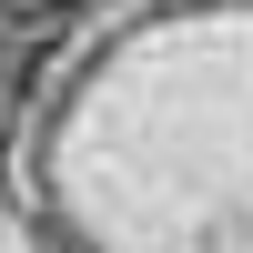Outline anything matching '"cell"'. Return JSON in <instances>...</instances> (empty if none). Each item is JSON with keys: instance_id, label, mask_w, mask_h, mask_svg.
<instances>
[{"instance_id": "obj_1", "label": "cell", "mask_w": 253, "mask_h": 253, "mask_svg": "<svg viewBox=\"0 0 253 253\" xmlns=\"http://www.w3.org/2000/svg\"><path fill=\"white\" fill-rule=\"evenodd\" d=\"M0 193L41 253H253V0H81L10 91Z\"/></svg>"}, {"instance_id": "obj_2", "label": "cell", "mask_w": 253, "mask_h": 253, "mask_svg": "<svg viewBox=\"0 0 253 253\" xmlns=\"http://www.w3.org/2000/svg\"><path fill=\"white\" fill-rule=\"evenodd\" d=\"M81 0H0V20H71Z\"/></svg>"}]
</instances>
